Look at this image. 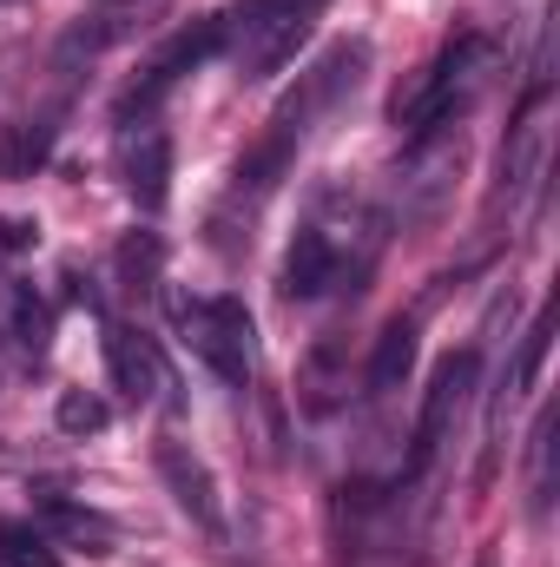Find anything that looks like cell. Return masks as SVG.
<instances>
[{"mask_svg":"<svg viewBox=\"0 0 560 567\" xmlns=\"http://www.w3.org/2000/svg\"><path fill=\"white\" fill-rule=\"evenodd\" d=\"M120 172H126V192L139 212H158L172 198V133L158 120H139L126 126V145H120Z\"/></svg>","mask_w":560,"mask_h":567,"instance_id":"7","label":"cell"},{"mask_svg":"<svg viewBox=\"0 0 560 567\" xmlns=\"http://www.w3.org/2000/svg\"><path fill=\"white\" fill-rule=\"evenodd\" d=\"M53 416H60L66 435H100V429H106V403H100V396H86V390H66Z\"/></svg>","mask_w":560,"mask_h":567,"instance_id":"16","label":"cell"},{"mask_svg":"<svg viewBox=\"0 0 560 567\" xmlns=\"http://www.w3.org/2000/svg\"><path fill=\"white\" fill-rule=\"evenodd\" d=\"M554 502V410L535 423V515H548Z\"/></svg>","mask_w":560,"mask_h":567,"instance_id":"15","label":"cell"},{"mask_svg":"<svg viewBox=\"0 0 560 567\" xmlns=\"http://www.w3.org/2000/svg\"><path fill=\"white\" fill-rule=\"evenodd\" d=\"M178 330H185L191 357L225 390L251 383V370H258V323H251L245 297H231V290H218V297H178Z\"/></svg>","mask_w":560,"mask_h":567,"instance_id":"4","label":"cell"},{"mask_svg":"<svg viewBox=\"0 0 560 567\" xmlns=\"http://www.w3.org/2000/svg\"><path fill=\"white\" fill-rule=\"evenodd\" d=\"M53 133H60V106H46V113H33V120H13V126L0 133V178L40 172L46 152H53Z\"/></svg>","mask_w":560,"mask_h":567,"instance_id":"12","label":"cell"},{"mask_svg":"<svg viewBox=\"0 0 560 567\" xmlns=\"http://www.w3.org/2000/svg\"><path fill=\"white\" fill-rule=\"evenodd\" d=\"M416 337H422L416 317H396V323L376 337V357H370V396H390V390L409 383V370H416Z\"/></svg>","mask_w":560,"mask_h":567,"instance_id":"13","label":"cell"},{"mask_svg":"<svg viewBox=\"0 0 560 567\" xmlns=\"http://www.w3.org/2000/svg\"><path fill=\"white\" fill-rule=\"evenodd\" d=\"M0 567H60L53 542L27 522H0Z\"/></svg>","mask_w":560,"mask_h":567,"instance_id":"14","label":"cell"},{"mask_svg":"<svg viewBox=\"0 0 560 567\" xmlns=\"http://www.w3.org/2000/svg\"><path fill=\"white\" fill-rule=\"evenodd\" d=\"M481 567H495V561H481Z\"/></svg>","mask_w":560,"mask_h":567,"instance_id":"17","label":"cell"},{"mask_svg":"<svg viewBox=\"0 0 560 567\" xmlns=\"http://www.w3.org/2000/svg\"><path fill=\"white\" fill-rule=\"evenodd\" d=\"M211 53H225V13H205V20H191V27H178L152 60H145V73L126 86V100H120V126H133V120H152L158 113V100L185 80V73H198Z\"/></svg>","mask_w":560,"mask_h":567,"instance_id":"5","label":"cell"},{"mask_svg":"<svg viewBox=\"0 0 560 567\" xmlns=\"http://www.w3.org/2000/svg\"><path fill=\"white\" fill-rule=\"evenodd\" d=\"M330 0H238L225 7V53L238 66V80H271L297 60V47L310 40V27L323 20Z\"/></svg>","mask_w":560,"mask_h":567,"instance_id":"2","label":"cell"},{"mask_svg":"<svg viewBox=\"0 0 560 567\" xmlns=\"http://www.w3.org/2000/svg\"><path fill=\"white\" fill-rule=\"evenodd\" d=\"M106 377L126 403H152L165 390V363L152 350V337L133 330V323H106Z\"/></svg>","mask_w":560,"mask_h":567,"instance_id":"10","label":"cell"},{"mask_svg":"<svg viewBox=\"0 0 560 567\" xmlns=\"http://www.w3.org/2000/svg\"><path fill=\"white\" fill-rule=\"evenodd\" d=\"M363 66H370V47H363V40H343V47H330V53L297 80V93L271 113V126L258 133V145L238 158V172H231V205L258 212V205L278 192L283 172L297 165V145L310 140V126H317V113H323L343 86H356V80H363Z\"/></svg>","mask_w":560,"mask_h":567,"instance_id":"1","label":"cell"},{"mask_svg":"<svg viewBox=\"0 0 560 567\" xmlns=\"http://www.w3.org/2000/svg\"><path fill=\"white\" fill-rule=\"evenodd\" d=\"M343 271H350L343 238H336L330 225H310V231H297V245H290V258H283L278 290L290 303H310V297H323L330 284H343Z\"/></svg>","mask_w":560,"mask_h":567,"instance_id":"8","label":"cell"},{"mask_svg":"<svg viewBox=\"0 0 560 567\" xmlns=\"http://www.w3.org/2000/svg\"><path fill=\"white\" fill-rule=\"evenodd\" d=\"M488 60H495V47H488L481 33H455V40L416 73V86L396 100V126H403L409 140H428V133L455 126V120L468 113V100H475Z\"/></svg>","mask_w":560,"mask_h":567,"instance_id":"3","label":"cell"},{"mask_svg":"<svg viewBox=\"0 0 560 567\" xmlns=\"http://www.w3.org/2000/svg\"><path fill=\"white\" fill-rule=\"evenodd\" d=\"M158 475H165V488H172V502L205 528V535H225V508H218V482H211V468L191 455V442H158Z\"/></svg>","mask_w":560,"mask_h":567,"instance_id":"9","label":"cell"},{"mask_svg":"<svg viewBox=\"0 0 560 567\" xmlns=\"http://www.w3.org/2000/svg\"><path fill=\"white\" fill-rule=\"evenodd\" d=\"M475 370H481V350H475V343L435 363V377H428V396H422V416H416V455H409V475H422V468L435 462V449L448 442L455 410H462V403H468V390H475Z\"/></svg>","mask_w":560,"mask_h":567,"instance_id":"6","label":"cell"},{"mask_svg":"<svg viewBox=\"0 0 560 567\" xmlns=\"http://www.w3.org/2000/svg\"><path fill=\"white\" fill-rule=\"evenodd\" d=\"M40 535H53V542H66V548H86V555H106L113 548V522L100 515V508H80V502H66V495H46L40 502Z\"/></svg>","mask_w":560,"mask_h":567,"instance_id":"11","label":"cell"}]
</instances>
